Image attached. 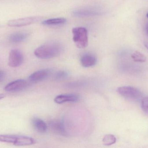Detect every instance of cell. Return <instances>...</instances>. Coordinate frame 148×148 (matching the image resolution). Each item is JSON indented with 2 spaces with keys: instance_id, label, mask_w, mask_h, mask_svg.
I'll return each mask as SVG.
<instances>
[{
  "instance_id": "obj_3",
  "label": "cell",
  "mask_w": 148,
  "mask_h": 148,
  "mask_svg": "<svg viewBox=\"0 0 148 148\" xmlns=\"http://www.w3.org/2000/svg\"><path fill=\"white\" fill-rule=\"evenodd\" d=\"M73 40L75 45L78 48L84 49L88 44V30L82 27L74 28L72 30Z\"/></svg>"
},
{
  "instance_id": "obj_8",
  "label": "cell",
  "mask_w": 148,
  "mask_h": 148,
  "mask_svg": "<svg viewBox=\"0 0 148 148\" xmlns=\"http://www.w3.org/2000/svg\"><path fill=\"white\" fill-rule=\"evenodd\" d=\"M28 85V83L26 80L19 79L7 84L4 89L6 92H19L26 88Z\"/></svg>"
},
{
  "instance_id": "obj_1",
  "label": "cell",
  "mask_w": 148,
  "mask_h": 148,
  "mask_svg": "<svg viewBox=\"0 0 148 148\" xmlns=\"http://www.w3.org/2000/svg\"><path fill=\"white\" fill-rule=\"evenodd\" d=\"M63 50L62 45L58 42H49L38 47L34 52L35 55L41 59L53 58L60 54Z\"/></svg>"
},
{
  "instance_id": "obj_16",
  "label": "cell",
  "mask_w": 148,
  "mask_h": 148,
  "mask_svg": "<svg viewBox=\"0 0 148 148\" xmlns=\"http://www.w3.org/2000/svg\"><path fill=\"white\" fill-rule=\"evenodd\" d=\"M116 139L114 136L112 134H107L103 137L102 140L103 144L106 146H110L115 144Z\"/></svg>"
},
{
  "instance_id": "obj_12",
  "label": "cell",
  "mask_w": 148,
  "mask_h": 148,
  "mask_svg": "<svg viewBox=\"0 0 148 148\" xmlns=\"http://www.w3.org/2000/svg\"><path fill=\"white\" fill-rule=\"evenodd\" d=\"M33 127L39 133L43 134L47 130V123L42 119L38 118H34L31 120Z\"/></svg>"
},
{
  "instance_id": "obj_4",
  "label": "cell",
  "mask_w": 148,
  "mask_h": 148,
  "mask_svg": "<svg viewBox=\"0 0 148 148\" xmlns=\"http://www.w3.org/2000/svg\"><path fill=\"white\" fill-rule=\"evenodd\" d=\"M117 92L126 99L133 101H138L142 98L143 94L139 89L130 86L120 87Z\"/></svg>"
},
{
  "instance_id": "obj_24",
  "label": "cell",
  "mask_w": 148,
  "mask_h": 148,
  "mask_svg": "<svg viewBox=\"0 0 148 148\" xmlns=\"http://www.w3.org/2000/svg\"><path fill=\"white\" fill-rule=\"evenodd\" d=\"M147 17H148V13H147Z\"/></svg>"
},
{
  "instance_id": "obj_2",
  "label": "cell",
  "mask_w": 148,
  "mask_h": 148,
  "mask_svg": "<svg viewBox=\"0 0 148 148\" xmlns=\"http://www.w3.org/2000/svg\"><path fill=\"white\" fill-rule=\"evenodd\" d=\"M0 142L16 146H26L35 144L36 141L29 136L15 135H0Z\"/></svg>"
},
{
  "instance_id": "obj_14",
  "label": "cell",
  "mask_w": 148,
  "mask_h": 148,
  "mask_svg": "<svg viewBox=\"0 0 148 148\" xmlns=\"http://www.w3.org/2000/svg\"><path fill=\"white\" fill-rule=\"evenodd\" d=\"M27 36V34L25 33H14L10 36V41L14 43H19L25 41Z\"/></svg>"
},
{
  "instance_id": "obj_13",
  "label": "cell",
  "mask_w": 148,
  "mask_h": 148,
  "mask_svg": "<svg viewBox=\"0 0 148 148\" xmlns=\"http://www.w3.org/2000/svg\"><path fill=\"white\" fill-rule=\"evenodd\" d=\"M51 129L55 132L62 135H66L64 123L61 120H53L49 123Z\"/></svg>"
},
{
  "instance_id": "obj_15",
  "label": "cell",
  "mask_w": 148,
  "mask_h": 148,
  "mask_svg": "<svg viewBox=\"0 0 148 148\" xmlns=\"http://www.w3.org/2000/svg\"><path fill=\"white\" fill-rule=\"evenodd\" d=\"M66 19L64 18H52L42 22V24L46 25H56L64 24L66 22Z\"/></svg>"
},
{
  "instance_id": "obj_7",
  "label": "cell",
  "mask_w": 148,
  "mask_h": 148,
  "mask_svg": "<svg viewBox=\"0 0 148 148\" xmlns=\"http://www.w3.org/2000/svg\"><path fill=\"white\" fill-rule=\"evenodd\" d=\"M103 14V12L101 10L94 8L80 9L75 10L73 12L74 16L79 17L101 15Z\"/></svg>"
},
{
  "instance_id": "obj_6",
  "label": "cell",
  "mask_w": 148,
  "mask_h": 148,
  "mask_svg": "<svg viewBox=\"0 0 148 148\" xmlns=\"http://www.w3.org/2000/svg\"><path fill=\"white\" fill-rule=\"evenodd\" d=\"M23 56L19 50L14 49L10 52L8 57V65L11 67H17L22 64Z\"/></svg>"
},
{
  "instance_id": "obj_10",
  "label": "cell",
  "mask_w": 148,
  "mask_h": 148,
  "mask_svg": "<svg viewBox=\"0 0 148 148\" xmlns=\"http://www.w3.org/2000/svg\"><path fill=\"white\" fill-rule=\"evenodd\" d=\"M80 100V96L76 94H66L57 96L54 98L55 102L58 104H62L67 102L76 103Z\"/></svg>"
},
{
  "instance_id": "obj_9",
  "label": "cell",
  "mask_w": 148,
  "mask_h": 148,
  "mask_svg": "<svg viewBox=\"0 0 148 148\" xmlns=\"http://www.w3.org/2000/svg\"><path fill=\"white\" fill-rule=\"evenodd\" d=\"M50 74L51 71L49 69L40 70L31 74L29 77V80L32 83L39 82L47 79Z\"/></svg>"
},
{
  "instance_id": "obj_5",
  "label": "cell",
  "mask_w": 148,
  "mask_h": 148,
  "mask_svg": "<svg viewBox=\"0 0 148 148\" xmlns=\"http://www.w3.org/2000/svg\"><path fill=\"white\" fill-rule=\"evenodd\" d=\"M39 17H29L24 18H18L10 20L8 23V25L10 27H21L34 24L41 20Z\"/></svg>"
},
{
  "instance_id": "obj_23",
  "label": "cell",
  "mask_w": 148,
  "mask_h": 148,
  "mask_svg": "<svg viewBox=\"0 0 148 148\" xmlns=\"http://www.w3.org/2000/svg\"><path fill=\"white\" fill-rule=\"evenodd\" d=\"M144 46L148 50V43L146 42L144 43Z\"/></svg>"
},
{
  "instance_id": "obj_20",
  "label": "cell",
  "mask_w": 148,
  "mask_h": 148,
  "mask_svg": "<svg viewBox=\"0 0 148 148\" xmlns=\"http://www.w3.org/2000/svg\"><path fill=\"white\" fill-rule=\"evenodd\" d=\"M5 76V73L3 71L0 70V80H2Z\"/></svg>"
},
{
  "instance_id": "obj_21",
  "label": "cell",
  "mask_w": 148,
  "mask_h": 148,
  "mask_svg": "<svg viewBox=\"0 0 148 148\" xmlns=\"http://www.w3.org/2000/svg\"><path fill=\"white\" fill-rule=\"evenodd\" d=\"M5 96H6V95L5 94H0V100L5 98Z\"/></svg>"
},
{
  "instance_id": "obj_22",
  "label": "cell",
  "mask_w": 148,
  "mask_h": 148,
  "mask_svg": "<svg viewBox=\"0 0 148 148\" xmlns=\"http://www.w3.org/2000/svg\"><path fill=\"white\" fill-rule=\"evenodd\" d=\"M146 31L147 33V34L148 35V23L147 24V26L146 27Z\"/></svg>"
},
{
  "instance_id": "obj_18",
  "label": "cell",
  "mask_w": 148,
  "mask_h": 148,
  "mask_svg": "<svg viewBox=\"0 0 148 148\" xmlns=\"http://www.w3.org/2000/svg\"><path fill=\"white\" fill-rule=\"evenodd\" d=\"M141 107L145 113L148 114V96L143 98L141 101Z\"/></svg>"
},
{
  "instance_id": "obj_17",
  "label": "cell",
  "mask_w": 148,
  "mask_h": 148,
  "mask_svg": "<svg viewBox=\"0 0 148 148\" xmlns=\"http://www.w3.org/2000/svg\"><path fill=\"white\" fill-rule=\"evenodd\" d=\"M133 60L137 62H145L147 60L146 56L143 54L138 51H135L131 55Z\"/></svg>"
},
{
  "instance_id": "obj_19",
  "label": "cell",
  "mask_w": 148,
  "mask_h": 148,
  "mask_svg": "<svg viewBox=\"0 0 148 148\" xmlns=\"http://www.w3.org/2000/svg\"><path fill=\"white\" fill-rule=\"evenodd\" d=\"M68 76V73L65 71H60L57 72L55 75V78L56 79H64Z\"/></svg>"
},
{
  "instance_id": "obj_11",
  "label": "cell",
  "mask_w": 148,
  "mask_h": 148,
  "mask_svg": "<svg viewBox=\"0 0 148 148\" xmlns=\"http://www.w3.org/2000/svg\"><path fill=\"white\" fill-rule=\"evenodd\" d=\"M97 59L94 55L87 54L83 55L80 59L81 65L84 67H93L96 64Z\"/></svg>"
}]
</instances>
